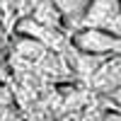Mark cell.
<instances>
[{
	"label": "cell",
	"mask_w": 121,
	"mask_h": 121,
	"mask_svg": "<svg viewBox=\"0 0 121 121\" xmlns=\"http://www.w3.org/2000/svg\"><path fill=\"white\" fill-rule=\"evenodd\" d=\"M78 29H99V32L121 34V0H90Z\"/></svg>",
	"instance_id": "1"
},
{
	"label": "cell",
	"mask_w": 121,
	"mask_h": 121,
	"mask_svg": "<svg viewBox=\"0 0 121 121\" xmlns=\"http://www.w3.org/2000/svg\"><path fill=\"white\" fill-rule=\"evenodd\" d=\"M73 46L87 56H121V34L99 29H75Z\"/></svg>",
	"instance_id": "2"
},
{
	"label": "cell",
	"mask_w": 121,
	"mask_h": 121,
	"mask_svg": "<svg viewBox=\"0 0 121 121\" xmlns=\"http://www.w3.org/2000/svg\"><path fill=\"white\" fill-rule=\"evenodd\" d=\"M92 85L97 92L109 95L116 87H121V56H112V60H102L99 70H95Z\"/></svg>",
	"instance_id": "3"
},
{
	"label": "cell",
	"mask_w": 121,
	"mask_h": 121,
	"mask_svg": "<svg viewBox=\"0 0 121 121\" xmlns=\"http://www.w3.org/2000/svg\"><path fill=\"white\" fill-rule=\"evenodd\" d=\"M32 19H36L39 24H44L48 29H60L63 27V15H60V10L56 7L53 0H39L34 5Z\"/></svg>",
	"instance_id": "4"
},
{
	"label": "cell",
	"mask_w": 121,
	"mask_h": 121,
	"mask_svg": "<svg viewBox=\"0 0 121 121\" xmlns=\"http://www.w3.org/2000/svg\"><path fill=\"white\" fill-rule=\"evenodd\" d=\"M17 32L22 34V36H32V39H36V41H41V44H53L56 41V32L58 29H48V27H44V24H39L36 19H22V22L17 24Z\"/></svg>",
	"instance_id": "5"
},
{
	"label": "cell",
	"mask_w": 121,
	"mask_h": 121,
	"mask_svg": "<svg viewBox=\"0 0 121 121\" xmlns=\"http://www.w3.org/2000/svg\"><path fill=\"white\" fill-rule=\"evenodd\" d=\"M17 53L22 56V58H27V60H32V63H39L41 58H46V44H41V41H36V39H32V36H22L19 34V39H17Z\"/></svg>",
	"instance_id": "6"
},
{
	"label": "cell",
	"mask_w": 121,
	"mask_h": 121,
	"mask_svg": "<svg viewBox=\"0 0 121 121\" xmlns=\"http://www.w3.org/2000/svg\"><path fill=\"white\" fill-rule=\"evenodd\" d=\"M53 3H56V7L60 10V15H63L65 22H70V24L78 27L82 12H85L87 5H90V0H53Z\"/></svg>",
	"instance_id": "7"
},
{
	"label": "cell",
	"mask_w": 121,
	"mask_h": 121,
	"mask_svg": "<svg viewBox=\"0 0 121 121\" xmlns=\"http://www.w3.org/2000/svg\"><path fill=\"white\" fill-rule=\"evenodd\" d=\"M12 104H15L12 92H10L5 85H0V114H5L7 109H12Z\"/></svg>",
	"instance_id": "8"
},
{
	"label": "cell",
	"mask_w": 121,
	"mask_h": 121,
	"mask_svg": "<svg viewBox=\"0 0 121 121\" xmlns=\"http://www.w3.org/2000/svg\"><path fill=\"white\" fill-rule=\"evenodd\" d=\"M109 99H112L116 107H121V87H116L114 92H109Z\"/></svg>",
	"instance_id": "9"
},
{
	"label": "cell",
	"mask_w": 121,
	"mask_h": 121,
	"mask_svg": "<svg viewBox=\"0 0 121 121\" xmlns=\"http://www.w3.org/2000/svg\"><path fill=\"white\" fill-rule=\"evenodd\" d=\"M104 121H121V112H109V114H104Z\"/></svg>",
	"instance_id": "10"
},
{
	"label": "cell",
	"mask_w": 121,
	"mask_h": 121,
	"mask_svg": "<svg viewBox=\"0 0 121 121\" xmlns=\"http://www.w3.org/2000/svg\"><path fill=\"white\" fill-rule=\"evenodd\" d=\"M60 121H82V114H68V116H63V119H60Z\"/></svg>",
	"instance_id": "11"
}]
</instances>
